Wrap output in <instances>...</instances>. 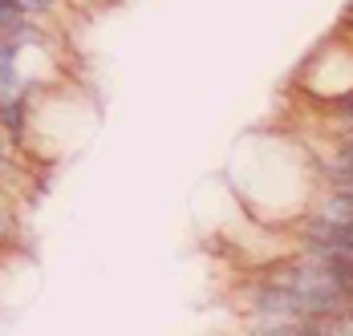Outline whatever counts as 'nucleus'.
Here are the masks:
<instances>
[{"label":"nucleus","mask_w":353,"mask_h":336,"mask_svg":"<svg viewBox=\"0 0 353 336\" xmlns=\"http://www.w3.org/2000/svg\"><path fill=\"white\" fill-rule=\"evenodd\" d=\"M296 251L309 255V260H313L345 296H353V255H341V251H305V247H296Z\"/></svg>","instance_id":"nucleus-1"},{"label":"nucleus","mask_w":353,"mask_h":336,"mask_svg":"<svg viewBox=\"0 0 353 336\" xmlns=\"http://www.w3.org/2000/svg\"><path fill=\"white\" fill-rule=\"evenodd\" d=\"M29 21V12L21 8V0H0V36H12Z\"/></svg>","instance_id":"nucleus-2"},{"label":"nucleus","mask_w":353,"mask_h":336,"mask_svg":"<svg viewBox=\"0 0 353 336\" xmlns=\"http://www.w3.org/2000/svg\"><path fill=\"white\" fill-rule=\"evenodd\" d=\"M12 239H17V215H12L8 202H0V251H4Z\"/></svg>","instance_id":"nucleus-3"},{"label":"nucleus","mask_w":353,"mask_h":336,"mask_svg":"<svg viewBox=\"0 0 353 336\" xmlns=\"http://www.w3.org/2000/svg\"><path fill=\"white\" fill-rule=\"evenodd\" d=\"M65 0H21V8L29 12V17H49V12H57Z\"/></svg>","instance_id":"nucleus-4"},{"label":"nucleus","mask_w":353,"mask_h":336,"mask_svg":"<svg viewBox=\"0 0 353 336\" xmlns=\"http://www.w3.org/2000/svg\"><path fill=\"white\" fill-rule=\"evenodd\" d=\"M333 138H345V142H353V122H345V126H333Z\"/></svg>","instance_id":"nucleus-5"},{"label":"nucleus","mask_w":353,"mask_h":336,"mask_svg":"<svg viewBox=\"0 0 353 336\" xmlns=\"http://www.w3.org/2000/svg\"><path fill=\"white\" fill-rule=\"evenodd\" d=\"M350 29H353V21H350Z\"/></svg>","instance_id":"nucleus-6"}]
</instances>
